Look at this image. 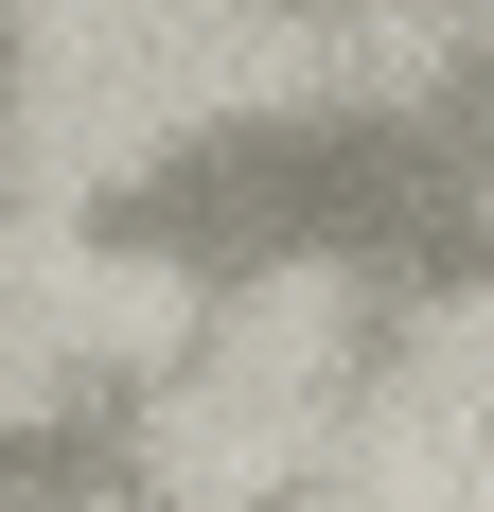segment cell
I'll use <instances>...</instances> for the list:
<instances>
[{"mask_svg":"<svg viewBox=\"0 0 494 512\" xmlns=\"http://www.w3.org/2000/svg\"><path fill=\"white\" fill-rule=\"evenodd\" d=\"M71 407H89L71 336H53V318H0V442H18V424H71Z\"/></svg>","mask_w":494,"mask_h":512,"instance_id":"2","label":"cell"},{"mask_svg":"<svg viewBox=\"0 0 494 512\" xmlns=\"http://www.w3.org/2000/svg\"><path fill=\"white\" fill-rule=\"evenodd\" d=\"M283 512H336V495H283Z\"/></svg>","mask_w":494,"mask_h":512,"instance_id":"4","label":"cell"},{"mask_svg":"<svg viewBox=\"0 0 494 512\" xmlns=\"http://www.w3.org/2000/svg\"><path fill=\"white\" fill-rule=\"evenodd\" d=\"M300 477H318V424L247 407V389H212V371H177L159 424H142V495L159 512H283Z\"/></svg>","mask_w":494,"mask_h":512,"instance_id":"1","label":"cell"},{"mask_svg":"<svg viewBox=\"0 0 494 512\" xmlns=\"http://www.w3.org/2000/svg\"><path fill=\"white\" fill-rule=\"evenodd\" d=\"M71 512H142V495H71Z\"/></svg>","mask_w":494,"mask_h":512,"instance_id":"3","label":"cell"}]
</instances>
